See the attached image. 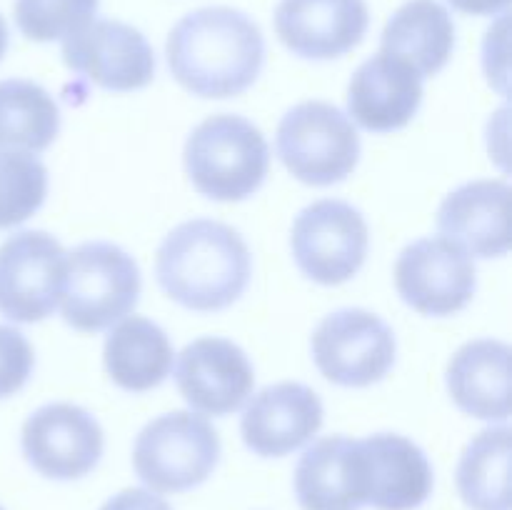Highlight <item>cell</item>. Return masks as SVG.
<instances>
[{
    "instance_id": "6da1fadb",
    "label": "cell",
    "mask_w": 512,
    "mask_h": 510,
    "mask_svg": "<svg viewBox=\"0 0 512 510\" xmlns=\"http://www.w3.org/2000/svg\"><path fill=\"white\" fill-rule=\"evenodd\" d=\"M173 78L198 98H235L258 80L265 38L258 23L228 5L200 8L173 25L165 43Z\"/></svg>"
},
{
    "instance_id": "7a4b0ae2",
    "label": "cell",
    "mask_w": 512,
    "mask_h": 510,
    "mask_svg": "<svg viewBox=\"0 0 512 510\" xmlns=\"http://www.w3.org/2000/svg\"><path fill=\"white\" fill-rule=\"evenodd\" d=\"M155 278L163 293L183 308L218 313L248 290L253 255L235 228L220 220L193 218L163 238Z\"/></svg>"
},
{
    "instance_id": "3957f363",
    "label": "cell",
    "mask_w": 512,
    "mask_h": 510,
    "mask_svg": "<svg viewBox=\"0 0 512 510\" xmlns=\"http://www.w3.org/2000/svg\"><path fill=\"white\" fill-rule=\"evenodd\" d=\"M185 173L200 195L238 203L263 188L270 148L258 125L243 115L218 113L195 125L183 150Z\"/></svg>"
},
{
    "instance_id": "277c9868",
    "label": "cell",
    "mask_w": 512,
    "mask_h": 510,
    "mask_svg": "<svg viewBox=\"0 0 512 510\" xmlns=\"http://www.w3.org/2000/svg\"><path fill=\"white\" fill-rule=\"evenodd\" d=\"M140 268L133 255L115 243H83L65 258L58 308L80 333H100L130 315L140 300Z\"/></svg>"
},
{
    "instance_id": "5b68a950",
    "label": "cell",
    "mask_w": 512,
    "mask_h": 510,
    "mask_svg": "<svg viewBox=\"0 0 512 510\" xmlns=\"http://www.w3.org/2000/svg\"><path fill=\"white\" fill-rule=\"evenodd\" d=\"M220 460V435L203 415L175 410L158 415L133 445L135 475L153 493H185L213 475Z\"/></svg>"
},
{
    "instance_id": "8992f818",
    "label": "cell",
    "mask_w": 512,
    "mask_h": 510,
    "mask_svg": "<svg viewBox=\"0 0 512 510\" xmlns=\"http://www.w3.org/2000/svg\"><path fill=\"white\" fill-rule=\"evenodd\" d=\"M275 148L295 180L325 188L343 183L358 168L360 135L340 108L323 100H305L283 115Z\"/></svg>"
},
{
    "instance_id": "52a82bcc",
    "label": "cell",
    "mask_w": 512,
    "mask_h": 510,
    "mask_svg": "<svg viewBox=\"0 0 512 510\" xmlns=\"http://www.w3.org/2000/svg\"><path fill=\"white\" fill-rule=\"evenodd\" d=\"M310 350L325 380L340 388H368L390 373L398 340L380 315L365 308H343L320 320Z\"/></svg>"
},
{
    "instance_id": "ba28073f",
    "label": "cell",
    "mask_w": 512,
    "mask_h": 510,
    "mask_svg": "<svg viewBox=\"0 0 512 510\" xmlns=\"http://www.w3.org/2000/svg\"><path fill=\"white\" fill-rule=\"evenodd\" d=\"M370 248L363 213L343 200H315L303 208L290 230L293 260L318 285H340L360 273Z\"/></svg>"
},
{
    "instance_id": "9c48e42d",
    "label": "cell",
    "mask_w": 512,
    "mask_h": 510,
    "mask_svg": "<svg viewBox=\"0 0 512 510\" xmlns=\"http://www.w3.org/2000/svg\"><path fill=\"white\" fill-rule=\"evenodd\" d=\"M65 248L45 230H20L0 245V315L40 323L58 308Z\"/></svg>"
},
{
    "instance_id": "30bf717a",
    "label": "cell",
    "mask_w": 512,
    "mask_h": 510,
    "mask_svg": "<svg viewBox=\"0 0 512 510\" xmlns=\"http://www.w3.org/2000/svg\"><path fill=\"white\" fill-rule=\"evenodd\" d=\"M395 288L403 303L420 315L460 313L478 288L475 263L443 235L420 238L403 248L395 263Z\"/></svg>"
},
{
    "instance_id": "8fae6325",
    "label": "cell",
    "mask_w": 512,
    "mask_h": 510,
    "mask_svg": "<svg viewBox=\"0 0 512 510\" xmlns=\"http://www.w3.org/2000/svg\"><path fill=\"white\" fill-rule=\"evenodd\" d=\"M23 455L50 480H78L103 458L105 435L90 410L73 403H48L28 415L20 433Z\"/></svg>"
},
{
    "instance_id": "7c38bea8",
    "label": "cell",
    "mask_w": 512,
    "mask_h": 510,
    "mask_svg": "<svg viewBox=\"0 0 512 510\" xmlns=\"http://www.w3.org/2000/svg\"><path fill=\"white\" fill-rule=\"evenodd\" d=\"M63 63L113 93L143 90L155 78V53L138 28L120 20H93L63 40Z\"/></svg>"
},
{
    "instance_id": "4fadbf2b",
    "label": "cell",
    "mask_w": 512,
    "mask_h": 510,
    "mask_svg": "<svg viewBox=\"0 0 512 510\" xmlns=\"http://www.w3.org/2000/svg\"><path fill=\"white\" fill-rule=\"evenodd\" d=\"M175 385L195 413L225 418L250 398L255 368L238 343L205 335L180 350L175 360Z\"/></svg>"
},
{
    "instance_id": "5bb4252c",
    "label": "cell",
    "mask_w": 512,
    "mask_h": 510,
    "mask_svg": "<svg viewBox=\"0 0 512 510\" xmlns=\"http://www.w3.org/2000/svg\"><path fill=\"white\" fill-rule=\"evenodd\" d=\"M323 415V403L313 388L285 380L250 398L240 418V435L260 458H283L318 435Z\"/></svg>"
},
{
    "instance_id": "9a60e30c",
    "label": "cell",
    "mask_w": 512,
    "mask_h": 510,
    "mask_svg": "<svg viewBox=\"0 0 512 510\" xmlns=\"http://www.w3.org/2000/svg\"><path fill=\"white\" fill-rule=\"evenodd\" d=\"M273 23L293 55L333 60L363 43L370 13L365 0H280Z\"/></svg>"
},
{
    "instance_id": "2e32d148",
    "label": "cell",
    "mask_w": 512,
    "mask_h": 510,
    "mask_svg": "<svg viewBox=\"0 0 512 510\" xmlns=\"http://www.w3.org/2000/svg\"><path fill=\"white\" fill-rule=\"evenodd\" d=\"M365 505L375 510H415L433 493V465L420 445L398 433L358 440Z\"/></svg>"
},
{
    "instance_id": "e0dca14e",
    "label": "cell",
    "mask_w": 512,
    "mask_h": 510,
    "mask_svg": "<svg viewBox=\"0 0 512 510\" xmlns=\"http://www.w3.org/2000/svg\"><path fill=\"white\" fill-rule=\"evenodd\" d=\"M423 78L403 60L378 53L365 60L348 85V118L370 133H393L418 115Z\"/></svg>"
},
{
    "instance_id": "ac0fdd59",
    "label": "cell",
    "mask_w": 512,
    "mask_h": 510,
    "mask_svg": "<svg viewBox=\"0 0 512 510\" xmlns=\"http://www.w3.org/2000/svg\"><path fill=\"white\" fill-rule=\"evenodd\" d=\"M510 185L505 180H473L440 203L438 230L470 258H503L510 250Z\"/></svg>"
},
{
    "instance_id": "d6986e66",
    "label": "cell",
    "mask_w": 512,
    "mask_h": 510,
    "mask_svg": "<svg viewBox=\"0 0 512 510\" xmlns=\"http://www.w3.org/2000/svg\"><path fill=\"white\" fill-rule=\"evenodd\" d=\"M448 393L463 413L488 423L510 418V345L495 338L465 343L450 358Z\"/></svg>"
},
{
    "instance_id": "ffe728a7",
    "label": "cell",
    "mask_w": 512,
    "mask_h": 510,
    "mask_svg": "<svg viewBox=\"0 0 512 510\" xmlns=\"http://www.w3.org/2000/svg\"><path fill=\"white\" fill-rule=\"evenodd\" d=\"M293 488L303 510H360L365 505L358 440L320 438L300 455Z\"/></svg>"
},
{
    "instance_id": "44dd1931",
    "label": "cell",
    "mask_w": 512,
    "mask_h": 510,
    "mask_svg": "<svg viewBox=\"0 0 512 510\" xmlns=\"http://www.w3.org/2000/svg\"><path fill=\"white\" fill-rule=\"evenodd\" d=\"M455 48V23L438 0H408L385 23L380 53L408 63L420 78H433Z\"/></svg>"
},
{
    "instance_id": "7402d4cb",
    "label": "cell",
    "mask_w": 512,
    "mask_h": 510,
    "mask_svg": "<svg viewBox=\"0 0 512 510\" xmlns=\"http://www.w3.org/2000/svg\"><path fill=\"white\" fill-rule=\"evenodd\" d=\"M173 343L168 333L143 315H125L108 333L103 363L110 380L128 393H148L168 380L173 370Z\"/></svg>"
},
{
    "instance_id": "603a6c76",
    "label": "cell",
    "mask_w": 512,
    "mask_h": 510,
    "mask_svg": "<svg viewBox=\"0 0 512 510\" xmlns=\"http://www.w3.org/2000/svg\"><path fill=\"white\" fill-rule=\"evenodd\" d=\"M60 130V108L40 83L0 80V153L38 155Z\"/></svg>"
},
{
    "instance_id": "cb8c5ba5",
    "label": "cell",
    "mask_w": 512,
    "mask_h": 510,
    "mask_svg": "<svg viewBox=\"0 0 512 510\" xmlns=\"http://www.w3.org/2000/svg\"><path fill=\"white\" fill-rule=\"evenodd\" d=\"M455 483L470 510H510L508 425H490L465 445Z\"/></svg>"
},
{
    "instance_id": "d4e9b609",
    "label": "cell",
    "mask_w": 512,
    "mask_h": 510,
    "mask_svg": "<svg viewBox=\"0 0 512 510\" xmlns=\"http://www.w3.org/2000/svg\"><path fill=\"white\" fill-rule=\"evenodd\" d=\"M48 195V168L30 153H0V230L33 218Z\"/></svg>"
},
{
    "instance_id": "484cf974",
    "label": "cell",
    "mask_w": 512,
    "mask_h": 510,
    "mask_svg": "<svg viewBox=\"0 0 512 510\" xmlns=\"http://www.w3.org/2000/svg\"><path fill=\"white\" fill-rule=\"evenodd\" d=\"M100 0H15V25L33 43L68 40L93 23Z\"/></svg>"
},
{
    "instance_id": "4316f807",
    "label": "cell",
    "mask_w": 512,
    "mask_h": 510,
    "mask_svg": "<svg viewBox=\"0 0 512 510\" xmlns=\"http://www.w3.org/2000/svg\"><path fill=\"white\" fill-rule=\"evenodd\" d=\"M35 368L33 345L18 328L0 325V400L20 393Z\"/></svg>"
},
{
    "instance_id": "83f0119b",
    "label": "cell",
    "mask_w": 512,
    "mask_h": 510,
    "mask_svg": "<svg viewBox=\"0 0 512 510\" xmlns=\"http://www.w3.org/2000/svg\"><path fill=\"white\" fill-rule=\"evenodd\" d=\"M100 510H173L158 493L145 488H125L105 500Z\"/></svg>"
},
{
    "instance_id": "f1b7e54d",
    "label": "cell",
    "mask_w": 512,
    "mask_h": 510,
    "mask_svg": "<svg viewBox=\"0 0 512 510\" xmlns=\"http://www.w3.org/2000/svg\"><path fill=\"white\" fill-rule=\"evenodd\" d=\"M448 3L465 15H500L508 10L510 0H448Z\"/></svg>"
},
{
    "instance_id": "f546056e",
    "label": "cell",
    "mask_w": 512,
    "mask_h": 510,
    "mask_svg": "<svg viewBox=\"0 0 512 510\" xmlns=\"http://www.w3.org/2000/svg\"><path fill=\"white\" fill-rule=\"evenodd\" d=\"M8 40H10L8 23H5V18H3V15H0V60H3L5 50H8Z\"/></svg>"
},
{
    "instance_id": "4dcf8cb0",
    "label": "cell",
    "mask_w": 512,
    "mask_h": 510,
    "mask_svg": "<svg viewBox=\"0 0 512 510\" xmlns=\"http://www.w3.org/2000/svg\"><path fill=\"white\" fill-rule=\"evenodd\" d=\"M0 510H5V508H3V505H0Z\"/></svg>"
}]
</instances>
